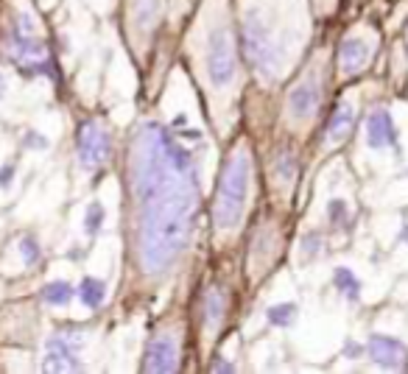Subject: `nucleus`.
Wrapping results in <instances>:
<instances>
[{
    "mask_svg": "<svg viewBox=\"0 0 408 374\" xmlns=\"http://www.w3.org/2000/svg\"><path fill=\"white\" fill-rule=\"evenodd\" d=\"M132 246L140 271L163 280L190 249L199 216V170L176 135L146 120L135 129L126 159Z\"/></svg>",
    "mask_w": 408,
    "mask_h": 374,
    "instance_id": "nucleus-1",
    "label": "nucleus"
},
{
    "mask_svg": "<svg viewBox=\"0 0 408 374\" xmlns=\"http://www.w3.org/2000/svg\"><path fill=\"white\" fill-rule=\"evenodd\" d=\"M254 176V156L246 143H238L224 159L216 196H213V229L221 240H230L241 232L252 193Z\"/></svg>",
    "mask_w": 408,
    "mask_h": 374,
    "instance_id": "nucleus-2",
    "label": "nucleus"
},
{
    "mask_svg": "<svg viewBox=\"0 0 408 374\" xmlns=\"http://www.w3.org/2000/svg\"><path fill=\"white\" fill-rule=\"evenodd\" d=\"M202 65H204V75H207V84H210L213 95H227V92L235 89V81H238V45H235L230 23L216 20L207 28Z\"/></svg>",
    "mask_w": 408,
    "mask_h": 374,
    "instance_id": "nucleus-3",
    "label": "nucleus"
},
{
    "mask_svg": "<svg viewBox=\"0 0 408 374\" xmlns=\"http://www.w3.org/2000/svg\"><path fill=\"white\" fill-rule=\"evenodd\" d=\"M241 42H244V54L249 65L260 75L271 78L280 73L283 62H285V51L283 45L274 39L271 28H268V17L263 8H249L241 23Z\"/></svg>",
    "mask_w": 408,
    "mask_h": 374,
    "instance_id": "nucleus-4",
    "label": "nucleus"
},
{
    "mask_svg": "<svg viewBox=\"0 0 408 374\" xmlns=\"http://www.w3.org/2000/svg\"><path fill=\"white\" fill-rule=\"evenodd\" d=\"M322 95H325V68H311L294 81V87L285 95V123L288 129H308L316 120V112L322 106Z\"/></svg>",
    "mask_w": 408,
    "mask_h": 374,
    "instance_id": "nucleus-5",
    "label": "nucleus"
},
{
    "mask_svg": "<svg viewBox=\"0 0 408 374\" xmlns=\"http://www.w3.org/2000/svg\"><path fill=\"white\" fill-rule=\"evenodd\" d=\"M8 56L17 62L23 73L54 75L56 65L51 62V51L39 34H28L20 28H8Z\"/></svg>",
    "mask_w": 408,
    "mask_h": 374,
    "instance_id": "nucleus-6",
    "label": "nucleus"
},
{
    "mask_svg": "<svg viewBox=\"0 0 408 374\" xmlns=\"http://www.w3.org/2000/svg\"><path fill=\"white\" fill-rule=\"evenodd\" d=\"M179 363H182V347H179V332L165 327L160 332H154L146 344V352H143V363H140V372L149 374H171L179 372Z\"/></svg>",
    "mask_w": 408,
    "mask_h": 374,
    "instance_id": "nucleus-7",
    "label": "nucleus"
},
{
    "mask_svg": "<svg viewBox=\"0 0 408 374\" xmlns=\"http://www.w3.org/2000/svg\"><path fill=\"white\" fill-rule=\"evenodd\" d=\"M280 249H283L280 232L268 224H263L252 235V246H249V257H246V274L252 277V282H260L271 271V266L280 257Z\"/></svg>",
    "mask_w": 408,
    "mask_h": 374,
    "instance_id": "nucleus-8",
    "label": "nucleus"
},
{
    "mask_svg": "<svg viewBox=\"0 0 408 374\" xmlns=\"http://www.w3.org/2000/svg\"><path fill=\"white\" fill-rule=\"evenodd\" d=\"M76 154H79V162H82L84 170H98L112 156L109 132L101 123H95V120L82 123L79 132H76Z\"/></svg>",
    "mask_w": 408,
    "mask_h": 374,
    "instance_id": "nucleus-9",
    "label": "nucleus"
},
{
    "mask_svg": "<svg viewBox=\"0 0 408 374\" xmlns=\"http://www.w3.org/2000/svg\"><path fill=\"white\" fill-rule=\"evenodd\" d=\"M366 355L378 369H386V372H406L408 369V347L395 335L372 332L366 341Z\"/></svg>",
    "mask_w": 408,
    "mask_h": 374,
    "instance_id": "nucleus-10",
    "label": "nucleus"
},
{
    "mask_svg": "<svg viewBox=\"0 0 408 374\" xmlns=\"http://www.w3.org/2000/svg\"><path fill=\"white\" fill-rule=\"evenodd\" d=\"M375 56V39L366 34H352L338 45V73L344 78L364 73Z\"/></svg>",
    "mask_w": 408,
    "mask_h": 374,
    "instance_id": "nucleus-11",
    "label": "nucleus"
},
{
    "mask_svg": "<svg viewBox=\"0 0 408 374\" xmlns=\"http://www.w3.org/2000/svg\"><path fill=\"white\" fill-rule=\"evenodd\" d=\"M45 372H82L79 361V338L68 335H51L45 344V358H42Z\"/></svg>",
    "mask_w": 408,
    "mask_h": 374,
    "instance_id": "nucleus-12",
    "label": "nucleus"
},
{
    "mask_svg": "<svg viewBox=\"0 0 408 374\" xmlns=\"http://www.w3.org/2000/svg\"><path fill=\"white\" fill-rule=\"evenodd\" d=\"M227 313H230V291H224L221 285H210L202 299V318H204V330L210 338L221 332Z\"/></svg>",
    "mask_w": 408,
    "mask_h": 374,
    "instance_id": "nucleus-13",
    "label": "nucleus"
},
{
    "mask_svg": "<svg viewBox=\"0 0 408 374\" xmlns=\"http://www.w3.org/2000/svg\"><path fill=\"white\" fill-rule=\"evenodd\" d=\"M366 146L375 151L397 146V126L389 109H372L366 118Z\"/></svg>",
    "mask_w": 408,
    "mask_h": 374,
    "instance_id": "nucleus-14",
    "label": "nucleus"
},
{
    "mask_svg": "<svg viewBox=\"0 0 408 374\" xmlns=\"http://www.w3.org/2000/svg\"><path fill=\"white\" fill-rule=\"evenodd\" d=\"M163 11V0H129V31L137 39H149L157 28Z\"/></svg>",
    "mask_w": 408,
    "mask_h": 374,
    "instance_id": "nucleus-15",
    "label": "nucleus"
},
{
    "mask_svg": "<svg viewBox=\"0 0 408 374\" xmlns=\"http://www.w3.org/2000/svg\"><path fill=\"white\" fill-rule=\"evenodd\" d=\"M355 129V104L352 101H338V106L333 109L330 120L325 129V143L327 146H341L350 140Z\"/></svg>",
    "mask_w": 408,
    "mask_h": 374,
    "instance_id": "nucleus-16",
    "label": "nucleus"
},
{
    "mask_svg": "<svg viewBox=\"0 0 408 374\" xmlns=\"http://www.w3.org/2000/svg\"><path fill=\"white\" fill-rule=\"evenodd\" d=\"M271 176H274V182H277L280 190H285V193L294 190V185H297V156H294V151L288 149V146L274 151V156H271Z\"/></svg>",
    "mask_w": 408,
    "mask_h": 374,
    "instance_id": "nucleus-17",
    "label": "nucleus"
},
{
    "mask_svg": "<svg viewBox=\"0 0 408 374\" xmlns=\"http://www.w3.org/2000/svg\"><path fill=\"white\" fill-rule=\"evenodd\" d=\"M76 297L82 299L87 310H98L104 304V299H106V282L98 280V277H84L82 285L76 288Z\"/></svg>",
    "mask_w": 408,
    "mask_h": 374,
    "instance_id": "nucleus-18",
    "label": "nucleus"
},
{
    "mask_svg": "<svg viewBox=\"0 0 408 374\" xmlns=\"http://www.w3.org/2000/svg\"><path fill=\"white\" fill-rule=\"evenodd\" d=\"M73 297H76V288L70 282H65V280H51L39 291V299L45 304H51V307H65V304L73 301Z\"/></svg>",
    "mask_w": 408,
    "mask_h": 374,
    "instance_id": "nucleus-19",
    "label": "nucleus"
},
{
    "mask_svg": "<svg viewBox=\"0 0 408 374\" xmlns=\"http://www.w3.org/2000/svg\"><path fill=\"white\" fill-rule=\"evenodd\" d=\"M333 285H335V291H338L344 299H350V301L361 299V280L355 277L352 268L338 266V268L333 271Z\"/></svg>",
    "mask_w": 408,
    "mask_h": 374,
    "instance_id": "nucleus-20",
    "label": "nucleus"
},
{
    "mask_svg": "<svg viewBox=\"0 0 408 374\" xmlns=\"http://www.w3.org/2000/svg\"><path fill=\"white\" fill-rule=\"evenodd\" d=\"M266 318L271 327H294L299 318V307L294 301H277L266 310Z\"/></svg>",
    "mask_w": 408,
    "mask_h": 374,
    "instance_id": "nucleus-21",
    "label": "nucleus"
},
{
    "mask_svg": "<svg viewBox=\"0 0 408 374\" xmlns=\"http://www.w3.org/2000/svg\"><path fill=\"white\" fill-rule=\"evenodd\" d=\"M104 218H106L104 204H101V201H92V204L87 207V213H84V235L95 237V235L101 232V226H104Z\"/></svg>",
    "mask_w": 408,
    "mask_h": 374,
    "instance_id": "nucleus-22",
    "label": "nucleus"
},
{
    "mask_svg": "<svg viewBox=\"0 0 408 374\" xmlns=\"http://www.w3.org/2000/svg\"><path fill=\"white\" fill-rule=\"evenodd\" d=\"M20 257H23L25 266H37L42 260V246H39V240L34 235L20 237Z\"/></svg>",
    "mask_w": 408,
    "mask_h": 374,
    "instance_id": "nucleus-23",
    "label": "nucleus"
},
{
    "mask_svg": "<svg viewBox=\"0 0 408 374\" xmlns=\"http://www.w3.org/2000/svg\"><path fill=\"white\" fill-rule=\"evenodd\" d=\"M327 218L333 226H347L350 224V207L344 199H330L327 204Z\"/></svg>",
    "mask_w": 408,
    "mask_h": 374,
    "instance_id": "nucleus-24",
    "label": "nucleus"
},
{
    "mask_svg": "<svg viewBox=\"0 0 408 374\" xmlns=\"http://www.w3.org/2000/svg\"><path fill=\"white\" fill-rule=\"evenodd\" d=\"M319 249H322V235H319V232H308V235L302 237V251L308 254V260L319 257Z\"/></svg>",
    "mask_w": 408,
    "mask_h": 374,
    "instance_id": "nucleus-25",
    "label": "nucleus"
},
{
    "mask_svg": "<svg viewBox=\"0 0 408 374\" xmlns=\"http://www.w3.org/2000/svg\"><path fill=\"white\" fill-rule=\"evenodd\" d=\"M23 146H25V149H48V137L31 129V132H25V137H23Z\"/></svg>",
    "mask_w": 408,
    "mask_h": 374,
    "instance_id": "nucleus-26",
    "label": "nucleus"
},
{
    "mask_svg": "<svg viewBox=\"0 0 408 374\" xmlns=\"http://www.w3.org/2000/svg\"><path fill=\"white\" fill-rule=\"evenodd\" d=\"M14 173H17V165L14 162H6L0 165V190H8L11 182H14Z\"/></svg>",
    "mask_w": 408,
    "mask_h": 374,
    "instance_id": "nucleus-27",
    "label": "nucleus"
},
{
    "mask_svg": "<svg viewBox=\"0 0 408 374\" xmlns=\"http://www.w3.org/2000/svg\"><path fill=\"white\" fill-rule=\"evenodd\" d=\"M218 361H221V358H218ZM210 372H235V366L221 361V363H210Z\"/></svg>",
    "mask_w": 408,
    "mask_h": 374,
    "instance_id": "nucleus-28",
    "label": "nucleus"
},
{
    "mask_svg": "<svg viewBox=\"0 0 408 374\" xmlns=\"http://www.w3.org/2000/svg\"><path fill=\"white\" fill-rule=\"evenodd\" d=\"M314 6H322V11H330V8H333V0H314Z\"/></svg>",
    "mask_w": 408,
    "mask_h": 374,
    "instance_id": "nucleus-29",
    "label": "nucleus"
},
{
    "mask_svg": "<svg viewBox=\"0 0 408 374\" xmlns=\"http://www.w3.org/2000/svg\"><path fill=\"white\" fill-rule=\"evenodd\" d=\"M173 126H187V118H185V115H179V118L173 120Z\"/></svg>",
    "mask_w": 408,
    "mask_h": 374,
    "instance_id": "nucleus-30",
    "label": "nucleus"
},
{
    "mask_svg": "<svg viewBox=\"0 0 408 374\" xmlns=\"http://www.w3.org/2000/svg\"><path fill=\"white\" fill-rule=\"evenodd\" d=\"M355 352H361V347H355V344H347V355H355Z\"/></svg>",
    "mask_w": 408,
    "mask_h": 374,
    "instance_id": "nucleus-31",
    "label": "nucleus"
},
{
    "mask_svg": "<svg viewBox=\"0 0 408 374\" xmlns=\"http://www.w3.org/2000/svg\"><path fill=\"white\" fill-rule=\"evenodd\" d=\"M400 240H406V243H408V224L403 226V232H400Z\"/></svg>",
    "mask_w": 408,
    "mask_h": 374,
    "instance_id": "nucleus-32",
    "label": "nucleus"
},
{
    "mask_svg": "<svg viewBox=\"0 0 408 374\" xmlns=\"http://www.w3.org/2000/svg\"><path fill=\"white\" fill-rule=\"evenodd\" d=\"M6 95V81H3V75H0V98Z\"/></svg>",
    "mask_w": 408,
    "mask_h": 374,
    "instance_id": "nucleus-33",
    "label": "nucleus"
}]
</instances>
